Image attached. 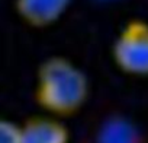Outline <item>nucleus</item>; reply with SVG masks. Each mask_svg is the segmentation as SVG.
Segmentation results:
<instances>
[{"instance_id":"423d86ee","label":"nucleus","mask_w":148,"mask_h":143,"mask_svg":"<svg viewBox=\"0 0 148 143\" xmlns=\"http://www.w3.org/2000/svg\"><path fill=\"white\" fill-rule=\"evenodd\" d=\"M0 143H21V126L0 118Z\"/></svg>"},{"instance_id":"20e7f679","label":"nucleus","mask_w":148,"mask_h":143,"mask_svg":"<svg viewBox=\"0 0 148 143\" xmlns=\"http://www.w3.org/2000/svg\"><path fill=\"white\" fill-rule=\"evenodd\" d=\"M21 143H70V131L57 117L36 115L21 126Z\"/></svg>"},{"instance_id":"7ed1b4c3","label":"nucleus","mask_w":148,"mask_h":143,"mask_svg":"<svg viewBox=\"0 0 148 143\" xmlns=\"http://www.w3.org/2000/svg\"><path fill=\"white\" fill-rule=\"evenodd\" d=\"M73 0H15L16 15L32 28H48L58 22Z\"/></svg>"},{"instance_id":"39448f33","label":"nucleus","mask_w":148,"mask_h":143,"mask_svg":"<svg viewBox=\"0 0 148 143\" xmlns=\"http://www.w3.org/2000/svg\"><path fill=\"white\" fill-rule=\"evenodd\" d=\"M92 143H145V136L132 120L113 114L100 123Z\"/></svg>"},{"instance_id":"f03ea898","label":"nucleus","mask_w":148,"mask_h":143,"mask_svg":"<svg viewBox=\"0 0 148 143\" xmlns=\"http://www.w3.org/2000/svg\"><path fill=\"white\" fill-rule=\"evenodd\" d=\"M112 58L125 75L148 76V22L131 19L119 31L112 45Z\"/></svg>"},{"instance_id":"f257e3e1","label":"nucleus","mask_w":148,"mask_h":143,"mask_svg":"<svg viewBox=\"0 0 148 143\" xmlns=\"http://www.w3.org/2000/svg\"><path fill=\"white\" fill-rule=\"evenodd\" d=\"M89 95V78L71 60L62 56H51L39 64L34 99L48 115L74 117L86 105Z\"/></svg>"},{"instance_id":"0eeeda50","label":"nucleus","mask_w":148,"mask_h":143,"mask_svg":"<svg viewBox=\"0 0 148 143\" xmlns=\"http://www.w3.org/2000/svg\"><path fill=\"white\" fill-rule=\"evenodd\" d=\"M96 2H100V3H110V2H116V0H96Z\"/></svg>"}]
</instances>
